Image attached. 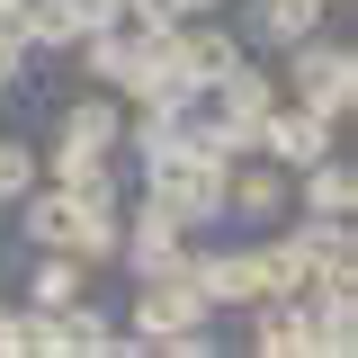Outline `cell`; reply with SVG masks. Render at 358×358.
I'll use <instances>...</instances> for the list:
<instances>
[{
	"label": "cell",
	"instance_id": "3957f363",
	"mask_svg": "<svg viewBox=\"0 0 358 358\" xmlns=\"http://www.w3.org/2000/svg\"><path fill=\"white\" fill-rule=\"evenodd\" d=\"M278 99H305V108H322L331 126H350L358 108V45L350 36H296L287 54H278Z\"/></svg>",
	"mask_w": 358,
	"mask_h": 358
},
{
	"label": "cell",
	"instance_id": "7a4b0ae2",
	"mask_svg": "<svg viewBox=\"0 0 358 358\" xmlns=\"http://www.w3.org/2000/svg\"><path fill=\"white\" fill-rule=\"evenodd\" d=\"M117 143H126V99L117 90H81L72 108H54V134L36 143L45 179H81L99 162H117Z\"/></svg>",
	"mask_w": 358,
	"mask_h": 358
},
{
	"label": "cell",
	"instance_id": "9a60e30c",
	"mask_svg": "<svg viewBox=\"0 0 358 358\" xmlns=\"http://www.w3.org/2000/svg\"><path fill=\"white\" fill-rule=\"evenodd\" d=\"M72 63H81L90 90H126V72H134V27H126V18H117V27H90V36L72 45Z\"/></svg>",
	"mask_w": 358,
	"mask_h": 358
},
{
	"label": "cell",
	"instance_id": "5bb4252c",
	"mask_svg": "<svg viewBox=\"0 0 358 358\" xmlns=\"http://www.w3.org/2000/svg\"><path fill=\"white\" fill-rule=\"evenodd\" d=\"M305 224V251H313V287H358V233L350 215H296Z\"/></svg>",
	"mask_w": 358,
	"mask_h": 358
},
{
	"label": "cell",
	"instance_id": "e0dca14e",
	"mask_svg": "<svg viewBox=\"0 0 358 358\" xmlns=\"http://www.w3.org/2000/svg\"><path fill=\"white\" fill-rule=\"evenodd\" d=\"M188 9L179 0H126V27H179Z\"/></svg>",
	"mask_w": 358,
	"mask_h": 358
},
{
	"label": "cell",
	"instance_id": "ba28073f",
	"mask_svg": "<svg viewBox=\"0 0 358 358\" xmlns=\"http://www.w3.org/2000/svg\"><path fill=\"white\" fill-rule=\"evenodd\" d=\"M242 350H260V358H313L305 296H251V305H242Z\"/></svg>",
	"mask_w": 358,
	"mask_h": 358
},
{
	"label": "cell",
	"instance_id": "30bf717a",
	"mask_svg": "<svg viewBox=\"0 0 358 358\" xmlns=\"http://www.w3.org/2000/svg\"><path fill=\"white\" fill-rule=\"evenodd\" d=\"M9 27H18L27 54H72V45L90 36L81 0H9Z\"/></svg>",
	"mask_w": 358,
	"mask_h": 358
},
{
	"label": "cell",
	"instance_id": "ac0fdd59",
	"mask_svg": "<svg viewBox=\"0 0 358 358\" xmlns=\"http://www.w3.org/2000/svg\"><path fill=\"white\" fill-rule=\"evenodd\" d=\"M81 18H90V27H117V18H126V0H81Z\"/></svg>",
	"mask_w": 358,
	"mask_h": 358
},
{
	"label": "cell",
	"instance_id": "8992f818",
	"mask_svg": "<svg viewBox=\"0 0 358 358\" xmlns=\"http://www.w3.org/2000/svg\"><path fill=\"white\" fill-rule=\"evenodd\" d=\"M331 143H341V126H331L322 108H305V99H278V108L260 117V152L278 162V171H305V162H322Z\"/></svg>",
	"mask_w": 358,
	"mask_h": 358
},
{
	"label": "cell",
	"instance_id": "8fae6325",
	"mask_svg": "<svg viewBox=\"0 0 358 358\" xmlns=\"http://www.w3.org/2000/svg\"><path fill=\"white\" fill-rule=\"evenodd\" d=\"M171 45H179V63H188V81H197V90H206L224 63L242 54V36L224 27V9H197V18H179V27H171Z\"/></svg>",
	"mask_w": 358,
	"mask_h": 358
},
{
	"label": "cell",
	"instance_id": "52a82bcc",
	"mask_svg": "<svg viewBox=\"0 0 358 358\" xmlns=\"http://www.w3.org/2000/svg\"><path fill=\"white\" fill-rule=\"evenodd\" d=\"M197 108H215L224 126H260L268 108H278V72H268L260 54H233L215 81H206V99H197Z\"/></svg>",
	"mask_w": 358,
	"mask_h": 358
},
{
	"label": "cell",
	"instance_id": "6da1fadb",
	"mask_svg": "<svg viewBox=\"0 0 358 358\" xmlns=\"http://www.w3.org/2000/svg\"><path fill=\"white\" fill-rule=\"evenodd\" d=\"M134 206H152L162 224H179L188 242H197V233H224V162H215V152H197V143H179L171 162L143 171Z\"/></svg>",
	"mask_w": 358,
	"mask_h": 358
},
{
	"label": "cell",
	"instance_id": "7c38bea8",
	"mask_svg": "<svg viewBox=\"0 0 358 358\" xmlns=\"http://www.w3.org/2000/svg\"><path fill=\"white\" fill-rule=\"evenodd\" d=\"M296 215H358V171L341 162V143L296 171Z\"/></svg>",
	"mask_w": 358,
	"mask_h": 358
},
{
	"label": "cell",
	"instance_id": "d6986e66",
	"mask_svg": "<svg viewBox=\"0 0 358 358\" xmlns=\"http://www.w3.org/2000/svg\"><path fill=\"white\" fill-rule=\"evenodd\" d=\"M0 358H18V305H0Z\"/></svg>",
	"mask_w": 358,
	"mask_h": 358
},
{
	"label": "cell",
	"instance_id": "4fadbf2b",
	"mask_svg": "<svg viewBox=\"0 0 358 358\" xmlns=\"http://www.w3.org/2000/svg\"><path fill=\"white\" fill-rule=\"evenodd\" d=\"M90 296V260L81 251H27V305L36 313H63Z\"/></svg>",
	"mask_w": 358,
	"mask_h": 358
},
{
	"label": "cell",
	"instance_id": "ffe728a7",
	"mask_svg": "<svg viewBox=\"0 0 358 358\" xmlns=\"http://www.w3.org/2000/svg\"><path fill=\"white\" fill-rule=\"evenodd\" d=\"M179 9H188V18H197V9H233V0H179Z\"/></svg>",
	"mask_w": 358,
	"mask_h": 358
},
{
	"label": "cell",
	"instance_id": "2e32d148",
	"mask_svg": "<svg viewBox=\"0 0 358 358\" xmlns=\"http://www.w3.org/2000/svg\"><path fill=\"white\" fill-rule=\"evenodd\" d=\"M45 179V162H36V134H0V206H18L27 188Z\"/></svg>",
	"mask_w": 358,
	"mask_h": 358
},
{
	"label": "cell",
	"instance_id": "5b68a950",
	"mask_svg": "<svg viewBox=\"0 0 358 358\" xmlns=\"http://www.w3.org/2000/svg\"><path fill=\"white\" fill-rule=\"evenodd\" d=\"M188 278H197V296H206L215 313H242L251 296H260V251H251V233H242V242H206V233H197Z\"/></svg>",
	"mask_w": 358,
	"mask_h": 358
},
{
	"label": "cell",
	"instance_id": "9c48e42d",
	"mask_svg": "<svg viewBox=\"0 0 358 358\" xmlns=\"http://www.w3.org/2000/svg\"><path fill=\"white\" fill-rule=\"evenodd\" d=\"M331 18V0H242V54H287L296 36H313Z\"/></svg>",
	"mask_w": 358,
	"mask_h": 358
},
{
	"label": "cell",
	"instance_id": "277c9868",
	"mask_svg": "<svg viewBox=\"0 0 358 358\" xmlns=\"http://www.w3.org/2000/svg\"><path fill=\"white\" fill-rule=\"evenodd\" d=\"M296 215V171H278L268 152H242V162H224V224H242V233H268V224Z\"/></svg>",
	"mask_w": 358,
	"mask_h": 358
}]
</instances>
